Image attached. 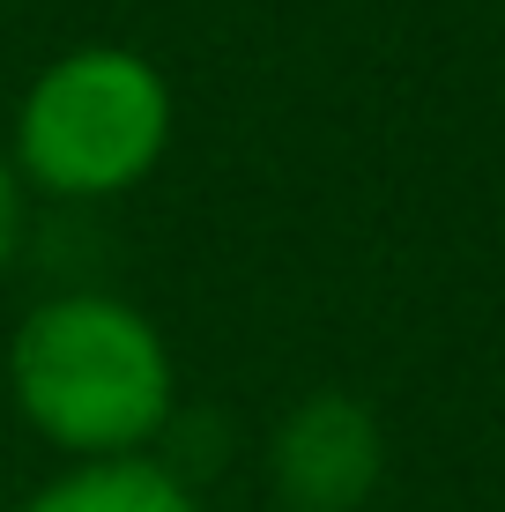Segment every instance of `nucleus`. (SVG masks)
I'll use <instances>...</instances> for the list:
<instances>
[{"label": "nucleus", "instance_id": "nucleus-1", "mask_svg": "<svg viewBox=\"0 0 505 512\" xmlns=\"http://www.w3.org/2000/svg\"><path fill=\"white\" fill-rule=\"evenodd\" d=\"M8 401L60 461L156 453L179 423V357L119 290H52L8 334Z\"/></svg>", "mask_w": 505, "mask_h": 512}, {"label": "nucleus", "instance_id": "nucleus-2", "mask_svg": "<svg viewBox=\"0 0 505 512\" xmlns=\"http://www.w3.org/2000/svg\"><path fill=\"white\" fill-rule=\"evenodd\" d=\"M171 127H179V97L164 67L142 45L90 38L52 52L30 75L0 156L38 201L104 208L156 179V164L171 156Z\"/></svg>", "mask_w": 505, "mask_h": 512}, {"label": "nucleus", "instance_id": "nucleus-3", "mask_svg": "<svg viewBox=\"0 0 505 512\" xmlns=\"http://www.w3.org/2000/svg\"><path fill=\"white\" fill-rule=\"evenodd\" d=\"M387 483V423L350 386H312L268 431V490L283 512H364Z\"/></svg>", "mask_w": 505, "mask_h": 512}, {"label": "nucleus", "instance_id": "nucleus-4", "mask_svg": "<svg viewBox=\"0 0 505 512\" xmlns=\"http://www.w3.org/2000/svg\"><path fill=\"white\" fill-rule=\"evenodd\" d=\"M8 512H208V505L201 483H186L164 453H127V461H67Z\"/></svg>", "mask_w": 505, "mask_h": 512}, {"label": "nucleus", "instance_id": "nucleus-5", "mask_svg": "<svg viewBox=\"0 0 505 512\" xmlns=\"http://www.w3.org/2000/svg\"><path fill=\"white\" fill-rule=\"evenodd\" d=\"M23 223H30V193L8 171V156H0V275L15 268V253H23Z\"/></svg>", "mask_w": 505, "mask_h": 512}]
</instances>
